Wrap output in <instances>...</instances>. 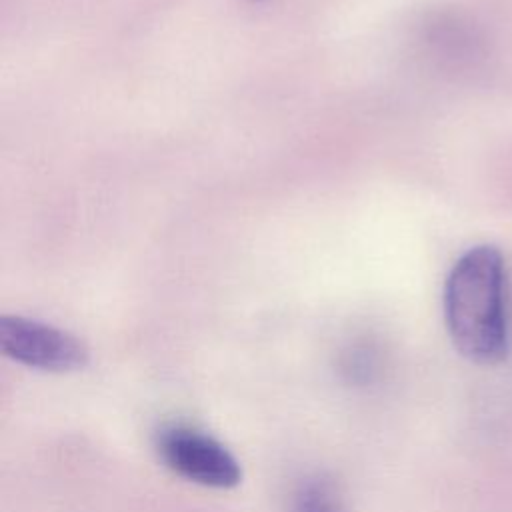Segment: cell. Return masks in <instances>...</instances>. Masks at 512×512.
<instances>
[{"label":"cell","instance_id":"3","mask_svg":"<svg viewBox=\"0 0 512 512\" xmlns=\"http://www.w3.org/2000/svg\"><path fill=\"white\" fill-rule=\"evenodd\" d=\"M0 348L10 360L42 372H76L90 362V352L80 338L24 316L0 318Z\"/></svg>","mask_w":512,"mask_h":512},{"label":"cell","instance_id":"1","mask_svg":"<svg viewBox=\"0 0 512 512\" xmlns=\"http://www.w3.org/2000/svg\"><path fill=\"white\" fill-rule=\"evenodd\" d=\"M442 304L448 336L466 360L494 366L506 358V266L496 246H472L452 264Z\"/></svg>","mask_w":512,"mask_h":512},{"label":"cell","instance_id":"4","mask_svg":"<svg viewBox=\"0 0 512 512\" xmlns=\"http://www.w3.org/2000/svg\"><path fill=\"white\" fill-rule=\"evenodd\" d=\"M292 512H346V510L336 486L322 476H312L298 484L292 496Z\"/></svg>","mask_w":512,"mask_h":512},{"label":"cell","instance_id":"2","mask_svg":"<svg viewBox=\"0 0 512 512\" xmlns=\"http://www.w3.org/2000/svg\"><path fill=\"white\" fill-rule=\"evenodd\" d=\"M154 448L164 466L188 482L228 490L242 480V466L230 448L194 426L168 424L160 428Z\"/></svg>","mask_w":512,"mask_h":512}]
</instances>
